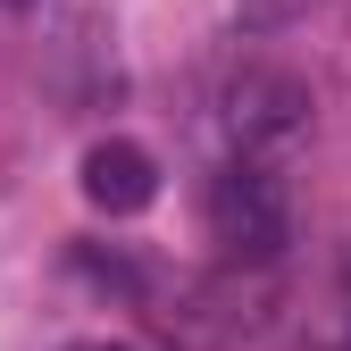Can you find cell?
<instances>
[{
  "label": "cell",
  "mask_w": 351,
  "mask_h": 351,
  "mask_svg": "<svg viewBox=\"0 0 351 351\" xmlns=\"http://www.w3.org/2000/svg\"><path fill=\"white\" fill-rule=\"evenodd\" d=\"M67 351H125V343H67Z\"/></svg>",
  "instance_id": "277c9868"
},
{
  "label": "cell",
  "mask_w": 351,
  "mask_h": 351,
  "mask_svg": "<svg viewBox=\"0 0 351 351\" xmlns=\"http://www.w3.org/2000/svg\"><path fill=\"white\" fill-rule=\"evenodd\" d=\"M0 9H25V0H0Z\"/></svg>",
  "instance_id": "5b68a950"
},
{
  "label": "cell",
  "mask_w": 351,
  "mask_h": 351,
  "mask_svg": "<svg viewBox=\"0 0 351 351\" xmlns=\"http://www.w3.org/2000/svg\"><path fill=\"white\" fill-rule=\"evenodd\" d=\"M201 209H209V243L226 251V259L268 268V259L293 243V193H285L276 159H259V151H234L226 167H217Z\"/></svg>",
  "instance_id": "6da1fadb"
},
{
  "label": "cell",
  "mask_w": 351,
  "mask_h": 351,
  "mask_svg": "<svg viewBox=\"0 0 351 351\" xmlns=\"http://www.w3.org/2000/svg\"><path fill=\"white\" fill-rule=\"evenodd\" d=\"M226 125H234V151L285 159L310 134V84L285 75V67H243V84L226 93Z\"/></svg>",
  "instance_id": "7a4b0ae2"
},
{
  "label": "cell",
  "mask_w": 351,
  "mask_h": 351,
  "mask_svg": "<svg viewBox=\"0 0 351 351\" xmlns=\"http://www.w3.org/2000/svg\"><path fill=\"white\" fill-rule=\"evenodd\" d=\"M84 201H93L101 217H143L159 201V159L143 143H125V134L93 143L84 151Z\"/></svg>",
  "instance_id": "3957f363"
}]
</instances>
